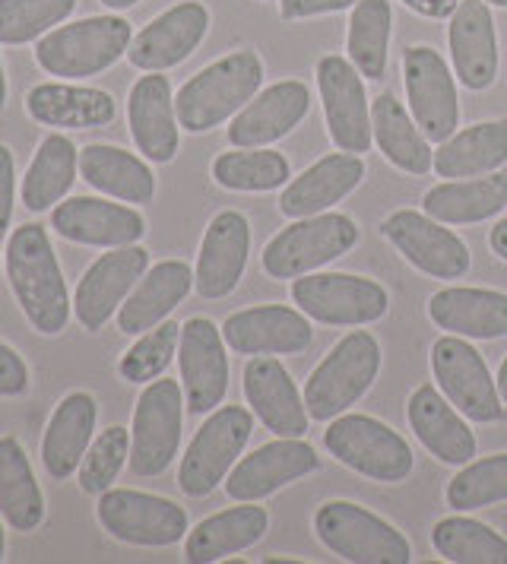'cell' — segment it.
I'll return each instance as SVG.
<instances>
[{
  "instance_id": "obj_43",
  "label": "cell",
  "mask_w": 507,
  "mask_h": 564,
  "mask_svg": "<svg viewBox=\"0 0 507 564\" xmlns=\"http://www.w3.org/2000/svg\"><path fill=\"white\" fill-rule=\"evenodd\" d=\"M444 498L447 508L460 513L482 511L488 505L507 501V454H492L460 466V473L447 482Z\"/></svg>"
},
{
  "instance_id": "obj_17",
  "label": "cell",
  "mask_w": 507,
  "mask_h": 564,
  "mask_svg": "<svg viewBox=\"0 0 507 564\" xmlns=\"http://www.w3.org/2000/svg\"><path fill=\"white\" fill-rule=\"evenodd\" d=\"M150 270V251L140 245H125L108 254H101L76 285L74 311L83 330L99 334L111 321V314L125 305L133 285Z\"/></svg>"
},
{
  "instance_id": "obj_41",
  "label": "cell",
  "mask_w": 507,
  "mask_h": 564,
  "mask_svg": "<svg viewBox=\"0 0 507 564\" xmlns=\"http://www.w3.org/2000/svg\"><path fill=\"white\" fill-rule=\"evenodd\" d=\"M390 3L387 0H358L349 20L346 52L365 79H384L387 74V45H390Z\"/></svg>"
},
{
  "instance_id": "obj_11",
  "label": "cell",
  "mask_w": 507,
  "mask_h": 564,
  "mask_svg": "<svg viewBox=\"0 0 507 564\" xmlns=\"http://www.w3.org/2000/svg\"><path fill=\"white\" fill-rule=\"evenodd\" d=\"M292 302L317 324L365 327L380 321L390 299L380 282L355 273H308L292 282Z\"/></svg>"
},
{
  "instance_id": "obj_10",
  "label": "cell",
  "mask_w": 507,
  "mask_h": 564,
  "mask_svg": "<svg viewBox=\"0 0 507 564\" xmlns=\"http://www.w3.org/2000/svg\"><path fill=\"white\" fill-rule=\"evenodd\" d=\"M431 371L441 393L463 412L470 422H501L507 415L498 381L492 378L482 352L466 343V336H441L431 346Z\"/></svg>"
},
{
  "instance_id": "obj_1",
  "label": "cell",
  "mask_w": 507,
  "mask_h": 564,
  "mask_svg": "<svg viewBox=\"0 0 507 564\" xmlns=\"http://www.w3.org/2000/svg\"><path fill=\"white\" fill-rule=\"evenodd\" d=\"M7 280L23 308L25 321L42 336L64 334L71 324L74 302L67 295V282L61 273L57 254L51 248L45 226L29 223L7 241Z\"/></svg>"
},
{
  "instance_id": "obj_52",
  "label": "cell",
  "mask_w": 507,
  "mask_h": 564,
  "mask_svg": "<svg viewBox=\"0 0 507 564\" xmlns=\"http://www.w3.org/2000/svg\"><path fill=\"white\" fill-rule=\"evenodd\" d=\"M498 393H501V400H505L507 406V356L501 361V368H498Z\"/></svg>"
},
{
  "instance_id": "obj_23",
  "label": "cell",
  "mask_w": 507,
  "mask_h": 564,
  "mask_svg": "<svg viewBox=\"0 0 507 564\" xmlns=\"http://www.w3.org/2000/svg\"><path fill=\"white\" fill-rule=\"evenodd\" d=\"M245 400L260 425L277 437H304L308 406L285 365L273 356H254L245 365Z\"/></svg>"
},
{
  "instance_id": "obj_13",
  "label": "cell",
  "mask_w": 507,
  "mask_h": 564,
  "mask_svg": "<svg viewBox=\"0 0 507 564\" xmlns=\"http://www.w3.org/2000/svg\"><path fill=\"white\" fill-rule=\"evenodd\" d=\"M317 89H321L330 140L336 143V150L353 155L368 153L375 130H371V108H368L358 67L339 54L321 57L317 61Z\"/></svg>"
},
{
  "instance_id": "obj_48",
  "label": "cell",
  "mask_w": 507,
  "mask_h": 564,
  "mask_svg": "<svg viewBox=\"0 0 507 564\" xmlns=\"http://www.w3.org/2000/svg\"><path fill=\"white\" fill-rule=\"evenodd\" d=\"M355 3L358 0H279V13H282V20H308V17L349 10Z\"/></svg>"
},
{
  "instance_id": "obj_14",
  "label": "cell",
  "mask_w": 507,
  "mask_h": 564,
  "mask_svg": "<svg viewBox=\"0 0 507 564\" xmlns=\"http://www.w3.org/2000/svg\"><path fill=\"white\" fill-rule=\"evenodd\" d=\"M384 238L400 254L434 280H460L470 270V248L454 231L444 229V223L431 219L429 213L416 209H397L380 223Z\"/></svg>"
},
{
  "instance_id": "obj_36",
  "label": "cell",
  "mask_w": 507,
  "mask_h": 564,
  "mask_svg": "<svg viewBox=\"0 0 507 564\" xmlns=\"http://www.w3.org/2000/svg\"><path fill=\"white\" fill-rule=\"evenodd\" d=\"M371 130L378 140V150L390 165H397L406 175H425L434 169V150L422 128L412 121L403 102L390 93H380L371 105Z\"/></svg>"
},
{
  "instance_id": "obj_2",
  "label": "cell",
  "mask_w": 507,
  "mask_h": 564,
  "mask_svg": "<svg viewBox=\"0 0 507 564\" xmlns=\"http://www.w3.org/2000/svg\"><path fill=\"white\" fill-rule=\"evenodd\" d=\"M263 64L248 48L231 52L187 79L175 96L177 124L187 133H206L235 118L260 93Z\"/></svg>"
},
{
  "instance_id": "obj_53",
  "label": "cell",
  "mask_w": 507,
  "mask_h": 564,
  "mask_svg": "<svg viewBox=\"0 0 507 564\" xmlns=\"http://www.w3.org/2000/svg\"><path fill=\"white\" fill-rule=\"evenodd\" d=\"M108 10H127V7H133V3H140V0H101Z\"/></svg>"
},
{
  "instance_id": "obj_7",
  "label": "cell",
  "mask_w": 507,
  "mask_h": 564,
  "mask_svg": "<svg viewBox=\"0 0 507 564\" xmlns=\"http://www.w3.org/2000/svg\"><path fill=\"white\" fill-rule=\"evenodd\" d=\"M358 241V226L343 213H317L295 219L263 248V270L273 280H299L336 257L349 254Z\"/></svg>"
},
{
  "instance_id": "obj_50",
  "label": "cell",
  "mask_w": 507,
  "mask_h": 564,
  "mask_svg": "<svg viewBox=\"0 0 507 564\" xmlns=\"http://www.w3.org/2000/svg\"><path fill=\"white\" fill-rule=\"evenodd\" d=\"M406 7H412L416 13L429 17V20H447L454 17V10L460 7V0H403Z\"/></svg>"
},
{
  "instance_id": "obj_56",
  "label": "cell",
  "mask_w": 507,
  "mask_h": 564,
  "mask_svg": "<svg viewBox=\"0 0 507 564\" xmlns=\"http://www.w3.org/2000/svg\"><path fill=\"white\" fill-rule=\"evenodd\" d=\"M488 7H507V0H485Z\"/></svg>"
},
{
  "instance_id": "obj_40",
  "label": "cell",
  "mask_w": 507,
  "mask_h": 564,
  "mask_svg": "<svg viewBox=\"0 0 507 564\" xmlns=\"http://www.w3.org/2000/svg\"><path fill=\"white\" fill-rule=\"evenodd\" d=\"M431 545L444 562L507 564V539L473 517H444L431 530Z\"/></svg>"
},
{
  "instance_id": "obj_8",
  "label": "cell",
  "mask_w": 507,
  "mask_h": 564,
  "mask_svg": "<svg viewBox=\"0 0 507 564\" xmlns=\"http://www.w3.org/2000/svg\"><path fill=\"white\" fill-rule=\"evenodd\" d=\"M254 432V415L245 406H219L197 429L194 441L187 444L177 486L187 498H206L219 482H226L231 466L238 463L241 451L248 447Z\"/></svg>"
},
{
  "instance_id": "obj_5",
  "label": "cell",
  "mask_w": 507,
  "mask_h": 564,
  "mask_svg": "<svg viewBox=\"0 0 507 564\" xmlns=\"http://www.w3.org/2000/svg\"><path fill=\"white\" fill-rule=\"evenodd\" d=\"M324 447L343 466L355 469L365 479L397 486L412 476V447L406 444L400 432H393L390 425H384L375 415H336L330 419L327 432H324Z\"/></svg>"
},
{
  "instance_id": "obj_16",
  "label": "cell",
  "mask_w": 507,
  "mask_h": 564,
  "mask_svg": "<svg viewBox=\"0 0 507 564\" xmlns=\"http://www.w3.org/2000/svg\"><path fill=\"white\" fill-rule=\"evenodd\" d=\"M177 365L184 381V403L194 415L219 410L228 390V356L223 327L209 317H191L181 327Z\"/></svg>"
},
{
  "instance_id": "obj_20",
  "label": "cell",
  "mask_w": 507,
  "mask_h": 564,
  "mask_svg": "<svg viewBox=\"0 0 507 564\" xmlns=\"http://www.w3.org/2000/svg\"><path fill=\"white\" fill-rule=\"evenodd\" d=\"M223 339L238 356H299L311 349L314 330L304 311L285 305H257L228 314Z\"/></svg>"
},
{
  "instance_id": "obj_15",
  "label": "cell",
  "mask_w": 507,
  "mask_h": 564,
  "mask_svg": "<svg viewBox=\"0 0 507 564\" xmlns=\"http://www.w3.org/2000/svg\"><path fill=\"white\" fill-rule=\"evenodd\" d=\"M403 77L412 121L434 143L451 140L460 124V99H456V83L451 77L447 61L429 45L406 48Z\"/></svg>"
},
{
  "instance_id": "obj_35",
  "label": "cell",
  "mask_w": 507,
  "mask_h": 564,
  "mask_svg": "<svg viewBox=\"0 0 507 564\" xmlns=\"http://www.w3.org/2000/svg\"><path fill=\"white\" fill-rule=\"evenodd\" d=\"M507 206V175L492 172L488 178L444 181L422 197V209L444 226H473L498 216Z\"/></svg>"
},
{
  "instance_id": "obj_49",
  "label": "cell",
  "mask_w": 507,
  "mask_h": 564,
  "mask_svg": "<svg viewBox=\"0 0 507 564\" xmlns=\"http://www.w3.org/2000/svg\"><path fill=\"white\" fill-rule=\"evenodd\" d=\"M13 184H17L13 153L0 143V235L10 229L13 219Z\"/></svg>"
},
{
  "instance_id": "obj_39",
  "label": "cell",
  "mask_w": 507,
  "mask_h": 564,
  "mask_svg": "<svg viewBox=\"0 0 507 564\" xmlns=\"http://www.w3.org/2000/svg\"><path fill=\"white\" fill-rule=\"evenodd\" d=\"M79 172V153L74 140L64 133H48L42 147L35 150L32 165L25 169L23 178V204L32 213H45L54 204L67 197Z\"/></svg>"
},
{
  "instance_id": "obj_29",
  "label": "cell",
  "mask_w": 507,
  "mask_h": 564,
  "mask_svg": "<svg viewBox=\"0 0 507 564\" xmlns=\"http://www.w3.org/2000/svg\"><path fill=\"white\" fill-rule=\"evenodd\" d=\"M96 419H99V403L86 390L67 393L57 403V410L51 412L48 429L42 437V463L54 482L71 479L79 469V463L93 444Z\"/></svg>"
},
{
  "instance_id": "obj_44",
  "label": "cell",
  "mask_w": 507,
  "mask_h": 564,
  "mask_svg": "<svg viewBox=\"0 0 507 564\" xmlns=\"http://www.w3.org/2000/svg\"><path fill=\"white\" fill-rule=\"evenodd\" d=\"M76 0H0V45H25L57 29Z\"/></svg>"
},
{
  "instance_id": "obj_6",
  "label": "cell",
  "mask_w": 507,
  "mask_h": 564,
  "mask_svg": "<svg viewBox=\"0 0 507 564\" xmlns=\"http://www.w3.org/2000/svg\"><path fill=\"white\" fill-rule=\"evenodd\" d=\"M314 533L330 552L353 564H409V539L355 501H327L314 513Z\"/></svg>"
},
{
  "instance_id": "obj_51",
  "label": "cell",
  "mask_w": 507,
  "mask_h": 564,
  "mask_svg": "<svg viewBox=\"0 0 507 564\" xmlns=\"http://www.w3.org/2000/svg\"><path fill=\"white\" fill-rule=\"evenodd\" d=\"M488 245H492V251L501 257V260H507V219H501V223L492 229V235H488Z\"/></svg>"
},
{
  "instance_id": "obj_22",
  "label": "cell",
  "mask_w": 507,
  "mask_h": 564,
  "mask_svg": "<svg viewBox=\"0 0 507 564\" xmlns=\"http://www.w3.org/2000/svg\"><path fill=\"white\" fill-rule=\"evenodd\" d=\"M251 251V223L238 209H223L213 216L203 235L197 270H194V289L201 299H226L245 276Z\"/></svg>"
},
{
  "instance_id": "obj_55",
  "label": "cell",
  "mask_w": 507,
  "mask_h": 564,
  "mask_svg": "<svg viewBox=\"0 0 507 564\" xmlns=\"http://www.w3.org/2000/svg\"><path fill=\"white\" fill-rule=\"evenodd\" d=\"M3 552H7V539H3V527H0V562H3Z\"/></svg>"
},
{
  "instance_id": "obj_3",
  "label": "cell",
  "mask_w": 507,
  "mask_h": 564,
  "mask_svg": "<svg viewBox=\"0 0 507 564\" xmlns=\"http://www.w3.org/2000/svg\"><path fill=\"white\" fill-rule=\"evenodd\" d=\"M380 359V343L368 330L343 336L304 384V406L311 422H330L355 406L378 381Z\"/></svg>"
},
{
  "instance_id": "obj_37",
  "label": "cell",
  "mask_w": 507,
  "mask_h": 564,
  "mask_svg": "<svg viewBox=\"0 0 507 564\" xmlns=\"http://www.w3.org/2000/svg\"><path fill=\"white\" fill-rule=\"evenodd\" d=\"M507 162V121H482L444 140L434 153V172L441 178H479Z\"/></svg>"
},
{
  "instance_id": "obj_46",
  "label": "cell",
  "mask_w": 507,
  "mask_h": 564,
  "mask_svg": "<svg viewBox=\"0 0 507 564\" xmlns=\"http://www.w3.org/2000/svg\"><path fill=\"white\" fill-rule=\"evenodd\" d=\"M130 460V432L121 425L105 429L86 451V457L79 463V488L86 495L108 491L111 482L118 479V473L125 469V463Z\"/></svg>"
},
{
  "instance_id": "obj_32",
  "label": "cell",
  "mask_w": 507,
  "mask_h": 564,
  "mask_svg": "<svg viewBox=\"0 0 507 564\" xmlns=\"http://www.w3.org/2000/svg\"><path fill=\"white\" fill-rule=\"evenodd\" d=\"M25 111L45 128L93 130L115 121L118 105L108 93L74 83H39L25 96Z\"/></svg>"
},
{
  "instance_id": "obj_42",
  "label": "cell",
  "mask_w": 507,
  "mask_h": 564,
  "mask_svg": "<svg viewBox=\"0 0 507 564\" xmlns=\"http://www.w3.org/2000/svg\"><path fill=\"white\" fill-rule=\"evenodd\" d=\"M292 175L289 159L277 150H231L213 162V178L226 191L241 194H260L277 191Z\"/></svg>"
},
{
  "instance_id": "obj_54",
  "label": "cell",
  "mask_w": 507,
  "mask_h": 564,
  "mask_svg": "<svg viewBox=\"0 0 507 564\" xmlns=\"http://www.w3.org/2000/svg\"><path fill=\"white\" fill-rule=\"evenodd\" d=\"M7 105V74H3V61H0V111Z\"/></svg>"
},
{
  "instance_id": "obj_4",
  "label": "cell",
  "mask_w": 507,
  "mask_h": 564,
  "mask_svg": "<svg viewBox=\"0 0 507 564\" xmlns=\"http://www.w3.org/2000/svg\"><path fill=\"white\" fill-rule=\"evenodd\" d=\"M130 42L133 29L125 17H86L42 35L35 45V61L51 77L86 79L115 67Z\"/></svg>"
},
{
  "instance_id": "obj_26",
  "label": "cell",
  "mask_w": 507,
  "mask_h": 564,
  "mask_svg": "<svg viewBox=\"0 0 507 564\" xmlns=\"http://www.w3.org/2000/svg\"><path fill=\"white\" fill-rule=\"evenodd\" d=\"M447 42H451L456 79L473 93L488 89L498 77V39L485 0H463L456 7L447 29Z\"/></svg>"
},
{
  "instance_id": "obj_38",
  "label": "cell",
  "mask_w": 507,
  "mask_h": 564,
  "mask_svg": "<svg viewBox=\"0 0 507 564\" xmlns=\"http://www.w3.org/2000/svg\"><path fill=\"white\" fill-rule=\"evenodd\" d=\"M0 513L17 533H32L45 520L42 488L17 437H0Z\"/></svg>"
},
{
  "instance_id": "obj_12",
  "label": "cell",
  "mask_w": 507,
  "mask_h": 564,
  "mask_svg": "<svg viewBox=\"0 0 507 564\" xmlns=\"http://www.w3.org/2000/svg\"><path fill=\"white\" fill-rule=\"evenodd\" d=\"M101 530L127 545L165 549L187 536V511L159 495L133 488H108L96 505Z\"/></svg>"
},
{
  "instance_id": "obj_45",
  "label": "cell",
  "mask_w": 507,
  "mask_h": 564,
  "mask_svg": "<svg viewBox=\"0 0 507 564\" xmlns=\"http://www.w3.org/2000/svg\"><path fill=\"white\" fill-rule=\"evenodd\" d=\"M177 343H181V327L175 321H162L121 356L118 361L121 378L127 384H150L155 378H162V371L172 365V356L177 352Z\"/></svg>"
},
{
  "instance_id": "obj_28",
  "label": "cell",
  "mask_w": 507,
  "mask_h": 564,
  "mask_svg": "<svg viewBox=\"0 0 507 564\" xmlns=\"http://www.w3.org/2000/svg\"><path fill=\"white\" fill-rule=\"evenodd\" d=\"M365 178V162L362 155L333 153L317 159L311 169H304L299 178L285 184L279 197V213L289 219H308L317 216L343 197H349L355 187Z\"/></svg>"
},
{
  "instance_id": "obj_31",
  "label": "cell",
  "mask_w": 507,
  "mask_h": 564,
  "mask_svg": "<svg viewBox=\"0 0 507 564\" xmlns=\"http://www.w3.org/2000/svg\"><path fill=\"white\" fill-rule=\"evenodd\" d=\"M429 317L438 330L466 339H501L507 336V292L451 285L429 299Z\"/></svg>"
},
{
  "instance_id": "obj_21",
  "label": "cell",
  "mask_w": 507,
  "mask_h": 564,
  "mask_svg": "<svg viewBox=\"0 0 507 564\" xmlns=\"http://www.w3.org/2000/svg\"><path fill=\"white\" fill-rule=\"evenodd\" d=\"M51 229L86 248H125L147 235V219L125 204L76 194L51 209Z\"/></svg>"
},
{
  "instance_id": "obj_30",
  "label": "cell",
  "mask_w": 507,
  "mask_h": 564,
  "mask_svg": "<svg viewBox=\"0 0 507 564\" xmlns=\"http://www.w3.org/2000/svg\"><path fill=\"white\" fill-rule=\"evenodd\" d=\"M194 289V270L184 260H162L143 273L133 292L118 308V330L127 336L147 334L159 327Z\"/></svg>"
},
{
  "instance_id": "obj_25",
  "label": "cell",
  "mask_w": 507,
  "mask_h": 564,
  "mask_svg": "<svg viewBox=\"0 0 507 564\" xmlns=\"http://www.w3.org/2000/svg\"><path fill=\"white\" fill-rule=\"evenodd\" d=\"M406 419L412 425L416 437L431 457H438L447 466H466L476 457V435L463 422V412L454 403H447L438 387L422 384L412 390L406 403Z\"/></svg>"
},
{
  "instance_id": "obj_24",
  "label": "cell",
  "mask_w": 507,
  "mask_h": 564,
  "mask_svg": "<svg viewBox=\"0 0 507 564\" xmlns=\"http://www.w3.org/2000/svg\"><path fill=\"white\" fill-rule=\"evenodd\" d=\"M308 108H311V93L304 83H299V79L277 83V86L263 89L260 96H254L251 102L231 118L228 143L235 150L270 147L302 124Z\"/></svg>"
},
{
  "instance_id": "obj_18",
  "label": "cell",
  "mask_w": 507,
  "mask_h": 564,
  "mask_svg": "<svg viewBox=\"0 0 507 564\" xmlns=\"http://www.w3.org/2000/svg\"><path fill=\"white\" fill-rule=\"evenodd\" d=\"M321 466V457L302 437H277L254 454L241 457L226 476V491L231 501H260L279 488L299 482Z\"/></svg>"
},
{
  "instance_id": "obj_27",
  "label": "cell",
  "mask_w": 507,
  "mask_h": 564,
  "mask_svg": "<svg viewBox=\"0 0 507 564\" xmlns=\"http://www.w3.org/2000/svg\"><path fill=\"white\" fill-rule=\"evenodd\" d=\"M127 124L137 150L150 162H172L177 155V111L172 86L162 74L140 77L127 99Z\"/></svg>"
},
{
  "instance_id": "obj_47",
  "label": "cell",
  "mask_w": 507,
  "mask_h": 564,
  "mask_svg": "<svg viewBox=\"0 0 507 564\" xmlns=\"http://www.w3.org/2000/svg\"><path fill=\"white\" fill-rule=\"evenodd\" d=\"M29 390V368L17 349L0 343V397H23Z\"/></svg>"
},
{
  "instance_id": "obj_33",
  "label": "cell",
  "mask_w": 507,
  "mask_h": 564,
  "mask_svg": "<svg viewBox=\"0 0 507 564\" xmlns=\"http://www.w3.org/2000/svg\"><path fill=\"white\" fill-rule=\"evenodd\" d=\"M267 527H270V513L267 508H257L254 501H241V508L213 513L184 536V562H223L235 552L257 545L267 536Z\"/></svg>"
},
{
  "instance_id": "obj_34",
  "label": "cell",
  "mask_w": 507,
  "mask_h": 564,
  "mask_svg": "<svg viewBox=\"0 0 507 564\" xmlns=\"http://www.w3.org/2000/svg\"><path fill=\"white\" fill-rule=\"evenodd\" d=\"M79 175L89 187L121 204H150L155 197V175L150 165L121 147H108V143L83 147Z\"/></svg>"
},
{
  "instance_id": "obj_9",
  "label": "cell",
  "mask_w": 507,
  "mask_h": 564,
  "mask_svg": "<svg viewBox=\"0 0 507 564\" xmlns=\"http://www.w3.org/2000/svg\"><path fill=\"white\" fill-rule=\"evenodd\" d=\"M184 425V387L172 378H155L137 400L130 429V469L133 476H162L177 457Z\"/></svg>"
},
{
  "instance_id": "obj_19",
  "label": "cell",
  "mask_w": 507,
  "mask_h": 564,
  "mask_svg": "<svg viewBox=\"0 0 507 564\" xmlns=\"http://www.w3.org/2000/svg\"><path fill=\"white\" fill-rule=\"evenodd\" d=\"M206 32H209V10L197 0H184V3L169 7L165 13H159L150 26H143L133 35L127 48V61L137 70L162 74L197 52Z\"/></svg>"
}]
</instances>
